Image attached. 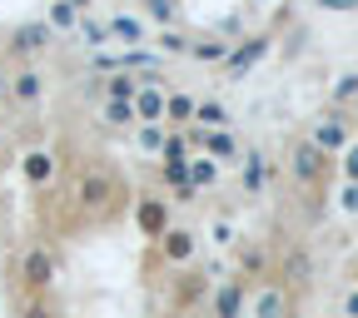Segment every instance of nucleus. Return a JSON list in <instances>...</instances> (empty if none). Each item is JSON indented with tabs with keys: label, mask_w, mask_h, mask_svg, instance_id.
Wrapping results in <instances>:
<instances>
[{
	"label": "nucleus",
	"mask_w": 358,
	"mask_h": 318,
	"mask_svg": "<svg viewBox=\"0 0 358 318\" xmlns=\"http://www.w3.org/2000/svg\"><path fill=\"white\" fill-rule=\"evenodd\" d=\"M164 115H169L174 124H189V120H194V100H189V95H169V100H164Z\"/></svg>",
	"instance_id": "obj_10"
},
{
	"label": "nucleus",
	"mask_w": 358,
	"mask_h": 318,
	"mask_svg": "<svg viewBox=\"0 0 358 318\" xmlns=\"http://www.w3.org/2000/svg\"><path fill=\"white\" fill-rule=\"evenodd\" d=\"M189 179H194V185H214V164L209 159H194L189 164Z\"/></svg>",
	"instance_id": "obj_16"
},
{
	"label": "nucleus",
	"mask_w": 358,
	"mask_h": 318,
	"mask_svg": "<svg viewBox=\"0 0 358 318\" xmlns=\"http://www.w3.org/2000/svg\"><path fill=\"white\" fill-rule=\"evenodd\" d=\"M0 95H6V75H0Z\"/></svg>",
	"instance_id": "obj_22"
},
{
	"label": "nucleus",
	"mask_w": 358,
	"mask_h": 318,
	"mask_svg": "<svg viewBox=\"0 0 358 318\" xmlns=\"http://www.w3.org/2000/svg\"><path fill=\"white\" fill-rule=\"evenodd\" d=\"M159 249H164V259L185 263V259L194 254V234H189V229H164V234H159Z\"/></svg>",
	"instance_id": "obj_4"
},
{
	"label": "nucleus",
	"mask_w": 358,
	"mask_h": 318,
	"mask_svg": "<svg viewBox=\"0 0 358 318\" xmlns=\"http://www.w3.org/2000/svg\"><path fill=\"white\" fill-rule=\"evenodd\" d=\"M194 55L199 60H224L229 55V40H204V45H194Z\"/></svg>",
	"instance_id": "obj_13"
},
{
	"label": "nucleus",
	"mask_w": 358,
	"mask_h": 318,
	"mask_svg": "<svg viewBox=\"0 0 358 318\" xmlns=\"http://www.w3.org/2000/svg\"><path fill=\"white\" fill-rule=\"evenodd\" d=\"M45 40H50V30H45V25H25V30L15 35V50H20V55H30V50H40Z\"/></svg>",
	"instance_id": "obj_9"
},
{
	"label": "nucleus",
	"mask_w": 358,
	"mask_h": 318,
	"mask_svg": "<svg viewBox=\"0 0 358 318\" xmlns=\"http://www.w3.org/2000/svg\"><path fill=\"white\" fill-rule=\"evenodd\" d=\"M324 159H329V154H324L319 145H303V150L294 154V174L303 179V185H313V179L324 174Z\"/></svg>",
	"instance_id": "obj_3"
},
{
	"label": "nucleus",
	"mask_w": 358,
	"mask_h": 318,
	"mask_svg": "<svg viewBox=\"0 0 358 318\" xmlns=\"http://www.w3.org/2000/svg\"><path fill=\"white\" fill-rule=\"evenodd\" d=\"M279 308H284V294H279V289H268V294L259 298V318H279Z\"/></svg>",
	"instance_id": "obj_14"
},
{
	"label": "nucleus",
	"mask_w": 358,
	"mask_h": 318,
	"mask_svg": "<svg viewBox=\"0 0 358 318\" xmlns=\"http://www.w3.org/2000/svg\"><path fill=\"white\" fill-rule=\"evenodd\" d=\"M20 279H25V289H50V279H55V259L45 254V249H30L25 263H20Z\"/></svg>",
	"instance_id": "obj_1"
},
{
	"label": "nucleus",
	"mask_w": 358,
	"mask_h": 318,
	"mask_svg": "<svg viewBox=\"0 0 358 318\" xmlns=\"http://www.w3.org/2000/svg\"><path fill=\"white\" fill-rule=\"evenodd\" d=\"M239 303H244V289L239 284H224L219 298H214V318H239Z\"/></svg>",
	"instance_id": "obj_7"
},
{
	"label": "nucleus",
	"mask_w": 358,
	"mask_h": 318,
	"mask_svg": "<svg viewBox=\"0 0 358 318\" xmlns=\"http://www.w3.org/2000/svg\"><path fill=\"white\" fill-rule=\"evenodd\" d=\"M140 224H145V234L159 239V234L169 229V209H164L159 199H145V204H140Z\"/></svg>",
	"instance_id": "obj_5"
},
{
	"label": "nucleus",
	"mask_w": 358,
	"mask_h": 318,
	"mask_svg": "<svg viewBox=\"0 0 358 318\" xmlns=\"http://www.w3.org/2000/svg\"><path fill=\"white\" fill-rule=\"evenodd\" d=\"M348 95H358V75H343V85H338V100H348Z\"/></svg>",
	"instance_id": "obj_17"
},
{
	"label": "nucleus",
	"mask_w": 358,
	"mask_h": 318,
	"mask_svg": "<svg viewBox=\"0 0 358 318\" xmlns=\"http://www.w3.org/2000/svg\"><path fill=\"white\" fill-rule=\"evenodd\" d=\"M268 50V40H249V45H239V50H229V75H239V70H249L259 55Z\"/></svg>",
	"instance_id": "obj_8"
},
{
	"label": "nucleus",
	"mask_w": 358,
	"mask_h": 318,
	"mask_svg": "<svg viewBox=\"0 0 358 318\" xmlns=\"http://www.w3.org/2000/svg\"><path fill=\"white\" fill-rule=\"evenodd\" d=\"M40 89H45V80H40L35 70L15 75V95H20V100H40Z\"/></svg>",
	"instance_id": "obj_11"
},
{
	"label": "nucleus",
	"mask_w": 358,
	"mask_h": 318,
	"mask_svg": "<svg viewBox=\"0 0 358 318\" xmlns=\"http://www.w3.org/2000/svg\"><path fill=\"white\" fill-rule=\"evenodd\" d=\"M105 199H115V174H105V169H90V174L80 179V204L100 209Z\"/></svg>",
	"instance_id": "obj_2"
},
{
	"label": "nucleus",
	"mask_w": 358,
	"mask_h": 318,
	"mask_svg": "<svg viewBox=\"0 0 358 318\" xmlns=\"http://www.w3.org/2000/svg\"><path fill=\"white\" fill-rule=\"evenodd\" d=\"M343 318H358V289H353V294L343 298Z\"/></svg>",
	"instance_id": "obj_19"
},
{
	"label": "nucleus",
	"mask_w": 358,
	"mask_h": 318,
	"mask_svg": "<svg viewBox=\"0 0 358 318\" xmlns=\"http://www.w3.org/2000/svg\"><path fill=\"white\" fill-rule=\"evenodd\" d=\"M50 174H55V159L45 154V150H30L25 154V179H30V185H50Z\"/></svg>",
	"instance_id": "obj_6"
},
{
	"label": "nucleus",
	"mask_w": 358,
	"mask_h": 318,
	"mask_svg": "<svg viewBox=\"0 0 358 318\" xmlns=\"http://www.w3.org/2000/svg\"><path fill=\"white\" fill-rule=\"evenodd\" d=\"M343 169H348V179H358V145L343 154Z\"/></svg>",
	"instance_id": "obj_18"
},
{
	"label": "nucleus",
	"mask_w": 358,
	"mask_h": 318,
	"mask_svg": "<svg viewBox=\"0 0 358 318\" xmlns=\"http://www.w3.org/2000/svg\"><path fill=\"white\" fill-rule=\"evenodd\" d=\"M115 35H124V40H140V20H129V15H115V25H110Z\"/></svg>",
	"instance_id": "obj_15"
},
{
	"label": "nucleus",
	"mask_w": 358,
	"mask_h": 318,
	"mask_svg": "<svg viewBox=\"0 0 358 318\" xmlns=\"http://www.w3.org/2000/svg\"><path fill=\"white\" fill-rule=\"evenodd\" d=\"M65 6H70V10H80V6H90V0H65Z\"/></svg>",
	"instance_id": "obj_21"
},
{
	"label": "nucleus",
	"mask_w": 358,
	"mask_h": 318,
	"mask_svg": "<svg viewBox=\"0 0 358 318\" xmlns=\"http://www.w3.org/2000/svg\"><path fill=\"white\" fill-rule=\"evenodd\" d=\"M324 6H329V10H353L358 0H324Z\"/></svg>",
	"instance_id": "obj_20"
},
{
	"label": "nucleus",
	"mask_w": 358,
	"mask_h": 318,
	"mask_svg": "<svg viewBox=\"0 0 358 318\" xmlns=\"http://www.w3.org/2000/svg\"><path fill=\"white\" fill-rule=\"evenodd\" d=\"M194 120H204V124H229V110H224V105H214V100H204V105H194Z\"/></svg>",
	"instance_id": "obj_12"
}]
</instances>
